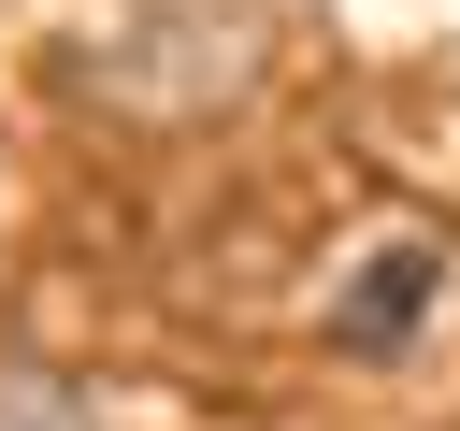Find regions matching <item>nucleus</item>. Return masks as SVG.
I'll return each mask as SVG.
<instances>
[{"label": "nucleus", "instance_id": "obj_2", "mask_svg": "<svg viewBox=\"0 0 460 431\" xmlns=\"http://www.w3.org/2000/svg\"><path fill=\"white\" fill-rule=\"evenodd\" d=\"M0 431H101V417H86L58 374H0Z\"/></svg>", "mask_w": 460, "mask_h": 431}, {"label": "nucleus", "instance_id": "obj_1", "mask_svg": "<svg viewBox=\"0 0 460 431\" xmlns=\"http://www.w3.org/2000/svg\"><path fill=\"white\" fill-rule=\"evenodd\" d=\"M417 273H431V259H374V287L345 302V345H388V330L417 316Z\"/></svg>", "mask_w": 460, "mask_h": 431}]
</instances>
